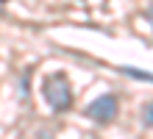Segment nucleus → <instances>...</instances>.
<instances>
[{
	"mask_svg": "<svg viewBox=\"0 0 153 139\" xmlns=\"http://www.w3.org/2000/svg\"><path fill=\"white\" fill-rule=\"evenodd\" d=\"M120 72L123 75H131V78H137V81H150V72L148 70H134V67H120Z\"/></svg>",
	"mask_w": 153,
	"mask_h": 139,
	"instance_id": "nucleus-3",
	"label": "nucleus"
},
{
	"mask_svg": "<svg viewBox=\"0 0 153 139\" xmlns=\"http://www.w3.org/2000/svg\"><path fill=\"white\" fill-rule=\"evenodd\" d=\"M150 123H153V106H150V103H145V106H142V125L150 128Z\"/></svg>",
	"mask_w": 153,
	"mask_h": 139,
	"instance_id": "nucleus-4",
	"label": "nucleus"
},
{
	"mask_svg": "<svg viewBox=\"0 0 153 139\" xmlns=\"http://www.w3.org/2000/svg\"><path fill=\"white\" fill-rule=\"evenodd\" d=\"M45 97H48L53 111H67L73 106V89H70V81L64 72H53L45 81Z\"/></svg>",
	"mask_w": 153,
	"mask_h": 139,
	"instance_id": "nucleus-1",
	"label": "nucleus"
},
{
	"mask_svg": "<svg viewBox=\"0 0 153 139\" xmlns=\"http://www.w3.org/2000/svg\"><path fill=\"white\" fill-rule=\"evenodd\" d=\"M117 109H120V103H117V95L106 92V95L95 97L84 111H86L89 120H95V123H111V120L117 117Z\"/></svg>",
	"mask_w": 153,
	"mask_h": 139,
	"instance_id": "nucleus-2",
	"label": "nucleus"
}]
</instances>
